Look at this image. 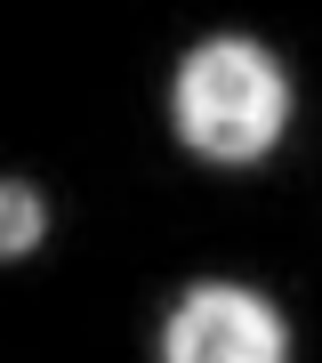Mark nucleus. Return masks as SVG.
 Here are the masks:
<instances>
[{
    "label": "nucleus",
    "mask_w": 322,
    "mask_h": 363,
    "mask_svg": "<svg viewBox=\"0 0 322 363\" xmlns=\"http://www.w3.org/2000/svg\"><path fill=\"white\" fill-rule=\"evenodd\" d=\"M290 121V81L258 40H202L178 65V138L202 162H258Z\"/></svg>",
    "instance_id": "1"
},
{
    "label": "nucleus",
    "mask_w": 322,
    "mask_h": 363,
    "mask_svg": "<svg viewBox=\"0 0 322 363\" xmlns=\"http://www.w3.org/2000/svg\"><path fill=\"white\" fill-rule=\"evenodd\" d=\"M161 363H290V331L242 283H202L178 298L161 331Z\"/></svg>",
    "instance_id": "2"
},
{
    "label": "nucleus",
    "mask_w": 322,
    "mask_h": 363,
    "mask_svg": "<svg viewBox=\"0 0 322 363\" xmlns=\"http://www.w3.org/2000/svg\"><path fill=\"white\" fill-rule=\"evenodd\" d=\"M49 234V210L25 178H0V259H25V250Z\"/></svg>",
    "instance_id": "3"
}]
</instances>
